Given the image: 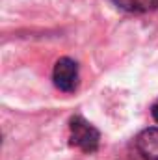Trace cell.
Wrapping results in <instances>:
<instances>
[{"label":"cell","mask_w":158,"mask_h":160,"mask_svg":"<svg viewBox=\"0 0 158 160\" xmlns=\"http://www.w3.org/2000/svg\"><path fill=\"white\" fill-rule=\"evenodd\" d=\"M69 143L91 155L99 149L101 132L82 116H73L69 119Z\"/></svg>","instance_id":"1"},{"label":"cell","mask_w":158,"mask_h":160,"mask_svg":"<svg viewBox=\"0 0 158 160\" xmlns=\"http://www.w3.org/2000/svg\"><path fill=\"white\" fill-rule=\"evenodd\" d=\"M52 80L54 86L60 91L73 93L80 84V73H78V63L71 58H60L54 65L52 71Z\"/></svg>","instance_id":"2"},{"label":"cell","mask_w":158,"mask_h":160,"mask_svg":"<svg viewBox=\"0 0 158 160\" xmlns=\"http://www.w3.org/2000/svg\"><path fill=\"white\" fill-rule=\"evenodd\" d=\"M136 147L145 160H158V127L141 130L136 138Z\"/></svg>","instance_id":"3"},{"label":"cell","mask_w":158,"mask_h":160,"mask_svg":"<svg viewBox=\"0 0 158 160\" xmlns=\"http://www.w3.org/2000/svg\"><path fill=\"white\" fill-rule=\"evenodd\" d=\"M112 2L128 13H149L158 9V0H112Z\"/></svg>","instance_id":"4"},{"label":"cell","mask_w":158,"mask_h":160,"mask_svg":"<svg viewBox=\"0 0 158 160\" xmlns=\"http://www.w3.org/2000/svg\"><path fill=\"white\" fill-rule=\"evenodd\" d=\"M151 116H153V119L158 123V101L153 104V106H151Z\"/></svg>","instance_id":"5"}]
</instances>
